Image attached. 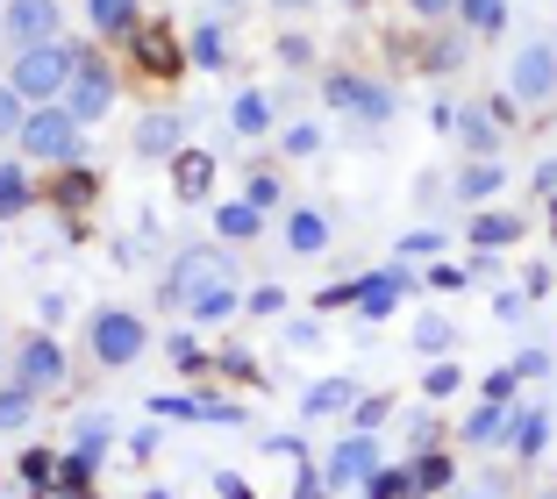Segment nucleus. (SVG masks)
Here are the masks:
<instances>
[{
  "instance_id": "nucleus-1",
  "label": "nucleus",
  "mask_w": 557,
  "mask_h": 499,
  "mask_svg": "<svg viewBox=\"0 0 557 499\" xmlns=\"http://www.w3.org/2000/svg\"><path fill=\"white\" fill-rule=\"evenodd\" d=\"M86 58L72 43H36V50H22L15 58V72H8V86L22 93V108H50V100H65V86H72V72H79Z\"/></svg>"
},
{
  "instance_id": "nucleus-2",
  "label": "nucleus",
  "mask_w": 557,
  "mask_h": 499,
  "mask_svg": "<svg viewBox=\"0 0 557 499\" xmlns=\"http://www.w3.org/2000/svg\"><path fill=\"white\" fill-rule=\"evenodd\" d=\"M214 286H236V278H230V258H222V250H180V258H172V272H164V307H186V314H194Z\"/></svg>"
},
{
  "instance_id": "nucleus-3",
  "label": "nucleus",
  "mask_w": 557,
  "mask_h": 499,
  "mask_svg": "<svg viewBox=\"0 0 557 499\" xmlns=\"http://www.w3.org/2000/svg\"><path fill=\"white\" fill-rule=\"evenodd\" d=\"M22 158H44V164H72L79 158V122L65 114V100H50V108H29V122H22Z\"/></svg>"
},
{
  "instance_id": "nucleus-4",
  "label": "nucleus",
  "mask_w": 557,
  "mask_h": 499,
  "mask_svg": "<svg viewBox=\"0 0 557 499\" xmlns=\"http://www.w3.org/2000/svg\"><path fill=\"white\" fill-rule=\"evenodd\" d=\"M557 93V43H522L508 65V100L515 108H536Z\"/></svg>"
},
{
  "instance_id": "nucleus-5",
  "label": "nucleus",
  "mask_w": 557,
  "mask_h": 499,
  "mask_svg": "<svg viewBox=\"0 0 557 499\" xmlns=\"http://www.w3.org/2000/svg\"><path fill=\"white\" fill-rule=\"evenodd\" d=\"M144 322H136L129 307H108V314H94V357L108 371H122V364H136V357H144Z\"/></svg>"
},
{
  "instance_id": "nucleus-6",
  "label": "nucleus",
  "mask_w": 557,
  "mask_h": 499,
  "mask_svg": "<svg viewBox=\"0 0 557 499\" xmlns=\"http://www.w3.org/2000/svg\"><path fill=\"white\" fill-rule=\"evenodd\" d=\"M15 386L22 392H50V386H65V342L58 336H29L15 350Z\"/></svg>"
},
{
  "instance_id": "nucleus-7",
  "label": "nucleus",
  "mask_w": 557,
  "mask_h": 499,
  "mask_svg": "<svg viewBox=\"0 0 557 499\" xmlns=\"http://www.w3.org/2000/svg\"><path fill=\"white\" fill-rule=\"evenodd\" d=\"M408 292H414L408 264H394V272H372V278H350V307H358L364 322H386V314H394Z\"/></svg>"
},
{
  "instance_id": "nucleus-8",
  "label": "nucleus",
  "mask_w": 557,
  "mask_h": 499,
  "mask_svg": "<svg viewBox=\"0 0 557 499\" xmlns=\"http://www.w3.org/2000/svg\"><path fill=\"white\" fill-rule=\"evenodd\" d=\"M108 108H115V72L100 65V58H86L65 86V114L72 122H94V114H108Z\"/></svg>"
},
{
  "instance_id": "nucleus-9",
  "label": "nucleus",
  "mask_w": 557,
  "mask_h": 499,
  "mask_svg": "<svg viewBox=\"0 0 557 499\" xmlns=\"http://www.w3.org/2000/svg\"><path fill=\"white\" fill-rule=\"evenodd\" d=\"M0 8H8V22H0V29L15 36L22 50L58 43V0H0Z\"/></svg>"
},
{
  "instance_id": "nucleus-10",
  "label": "nucleus",
  "mask_w": 557,
  "mask_h": 499,
  "mask_svg": "<svg viewBox=\"0 0 557 499\" xmlns=\"http://www.w3.org/2000/svg\"><path fill=\"white\" fill-rule=\"evenodd\" d=\"M379 464H386V457H379V442H372V435H358V428H350L344 442L329 450V485H336V492H344V485H364Z\"/></svg>"
},
{
  "instance_id": "nucleus-11",
  "label": "nucleus",
  "mask_w": 557,
  "mask_h": 499,
  "mask_svg": "<svg viewBox=\"0 0 557 499\" xmlns=\"http://www.w3.org/2000/svg\"><path fill=\"white\" fill-rule=\"evenodd\" d=\"M322 93H329V108H350V114H364V122H386V114H394V93H386V86L350 79V72H336Z\"/></svg>"
},
{
  "instance_id": "nucleus-12",
  "label": "nucleus",
  "mask_w": 557,
  "mask_h": 499,
  "mask_svg": "<svg viewBox=\"0 0 557 499\" xmlns=\"http://www.w3.org/2000/svg\"><path fill=\"white\" fill-rule=\"evenodd\" d=\"M129 43H136V65H144V72H158V79H180L186 50L172 43V29H158V22H136Z\"/></svg>"
},
{
  "instance_id": "nucleus-13",
  "label": "nucleus",
  "mask_w": 557,
  "mask_h": 499,
  "mask_svg": "<svg viewBox=\"0 0 557 499\" xmlns=\"http://www.w3.org/2000/svg\"><path fill=\"white\" fill-rule=\"evenodd\" d=\"M286 250H294V258H322V250H329V214L294 208V214H286Z\"/></svg>"
},
{
  "instance_id": "nucleus-14",
  "label": "nucleus",
  "mask_w": 557,
  "mask_h": 499,
  "mask_svg": "<svg viewBox=\"0 0 557 499\" xmlns=\"http://www.w3.org/2000/svg\"><path fill=\"white\" fill-rule=\"evenodd\" d=\"M172 186H180V200H200L214 186V158L208 150H180V158H172Z\"/></svg>"
},
{
  "instance_id": "nucleus-15",
  "label": "nucleus",
  "mask_w": 557,
  "mask_h": 499,
  "mask_svg": "<svg viewBox=\"0 0 557 499\" xmlns=\"http://www.w3.org/2000/svg\"><path fill=\"white\" fill-rule=\"evenodd\" d=\"M136 150H144V158H180V114H144Z\"/></svg>"
},
{
  "instance_id": "nucleus-16",
  "label": "nucleus",
  "mask_w": 557,
  "mask_h": 499,
  "mask_svg": "<svg viewBox=\"0 0 557 499\" xmlns=\"http://www.w3.org/2000/svg\"><path fill=\"white\" fill-rule=\"evenodd\" d=\"M508 428H515L508 400H486V407H479V414H472V421H465V428H458V442H500V435H508Z\"/></svg>"
},
{
  "instance_id": "nucleus-17",
  "label": "nucleus",
  "mask_w": 557,
  "mask_h": 499,
  "mask_svg": "<svg viewBox=\"0 0 557 499\" xmlns=\"http://www.w3.org/2000/svg\"><path fill=\"white\" fill-rule=\"evenodd\" d=\"M350 407H358V386H350V378H322V386L308 392V414H314V421H329V414H350Z\"/></svg>"
},
{
  "instance_id": "nucleus-18",
  "label": "nucleus",
  "mask_w": 557,
  "mask_h": 499,
  "mask_svg": "<svg viewBox=\"0 0 557 499\" xmlns=\"http://www.w3.org/2000/svg\"><path fill=\"white\" fill-rule=\"evenodd\" d=\"M508 442H515V457H543V442H550V414H543V407H529V414H515Z\"/></svg>"
},
{
  "instance_id": "nucleus-19",
  "label": "nucleus",
  "mask_w": 557,
  "mask_h": 499,
  "mask_svg": "<svg viewBox=\"0 0 557 499\" xmlns=\"http://www.w3.org/2000/svg\"><path fill=\"white\" fill-rule=\"evenodd\" d=\"M486 194H500V164L479 158V164H465V172H458V200H465V208H479Z\"/></svg>"
},
{
  "instance_id": "nucleus-20",
  "label": "nucleus",
  "mask_w": 557,
  "mask_h": 499,
  "mask_svg": "<svg viewBox=\"0 0 557 499\" xmlns=\"http://www.w3.org/2000/svg\"><path fill=\"white\" fill-rule=\"evenodd\" d=\"M458 144L472 150V158H493V150H500V136H493V122L479 108H458Z\"/></svg>"
},
{
  "instance_id": "nucleus-21",
  "label": "nucleus",
  "mask_w": 557,
  "mask_h": 499,
  "mask_svg": "<svg viewBox=\"0 0 557 499\" xmlns=\"http://www.w3.org/2000/svg\"><path fill=\"white\" fill-rule=\"evenodd\" d=\"M86 8H94L100 36H129L136 29V0H86Z\"/></svg>"
},
{
  "instance_id": "nucleus-22",
  "label": "nucleus",
  "mask_w": 557,
  "mask_h": 499,
  "mask_svg": "<svg viewBox=\"0 0 557 499\" xmlns=\"http://www.w3.org/2000/svg\"><path fill=\"white\" fill-rule=\"evenodd\" d=\"M458 22L479 29V36H493L500 22H508V0H458Z\"/></svg>"
},
{
  "instance_id": "nucleus-23",
  "label": "nucleus",
  "mask_w": 557,
  "mask_h": 499,
  "mask_svg": "<svg viewBox=\"0 0 557 499\" xmlns=\"http://www.w3.org/2000/svg\"><path fill=\"white\" fill-rule=\"evenodd\" d=\"M522 236V222H515V214H479L472 222V242L479 250H500V242H515Z\"/></svg>"
},
{
  "instance_id": "nucleus-24",
  "label": "nucleus",
  "mask_w": 557,
  "mask_h": 499,
  "mask_svg": "<svg viewBox=\"0 0 557 499\" xmlns=\"http://www.w3.org/2000/svg\"><path fill=\"white\" fill-rule=\"evenodd\" d=\"M408 485H414V492H443V485H450V457H436V450L414 457V464H408Z\"/></svg>"
},
{
  "instance_id": "nucleus-25",
  "label": "nucleus",
  "mask_w": 557,
  "mask_h": 499,
  "mask_svg": "<svg viewBox=\"0 0 557 499\" xmlns=\"http://www.w3.org/2000/svg\"><path fill=\"white\" fill-rule=\"evenodd\" d=\"M214 228H222V236H236V242H250V236H258V208H250V200H236V208H214Z\"/></svg>"
},
{
  "instance_id": "nucleus-26",
  "label": "nucleus",
  "mask_w": 557,
  "mask_h": 499,
  "mask_svg": "<svg viewBox=\"0 0 557 499\" xmlns=\"http://www.w3.org/2000/svg\"><path fill=\"white\" fill-rule=\"evenodd\" d=\"M408 492H414V485H408V464H400V471L379 464L372 478H364V499H408Z\"/></svg>"
},
{
  "instance_id": "nucleus-27",
  "label": "nucleus",
  "mask_w": 557,
  "mask_h": 499,
  "mask_svg": "<svg viewBox=\"0 0 557 499\" xmlns=\"http://www.w3.org/2000/svg\"><path fill=\"white\" fill-rule=\"evenodd\" d=\"M29 178H22L15 172V164H0V222H8V214H22V208H29Z\"/></svg>"
},
{
  "instance_id": "nucleus-28",
  "label": "nucleus",
  "mask_w": 557,
  "mask_h": 499,
  "mask_svg": "<svg viewBox=\"0 0 557 499\" xmlns=\"http://www.w3.org/2000/svg\"><path fill=\"white\" fill-rule=\"evenodd\" d=\"M386 414H394V400H386V392H372V400L350 407V428H358V435H379V428H386Z\"/></svg>"
},
{
  "instance_id": "nucleus-29",
  "label": "nucleus",
  "mask_w": 557,
  "mask_h": 499,
  "mask_svg": "<svg viewBox=\"0 0 557 499\" xmlns=\"http://www.w3.org/2000/svg\"><path fill=\"white\" fill-rule=\"evenodd\" d=\"M230 122H236L244 136H264V122H272V108H264V93H244V100L230 108Z\"/></svg>"
},
{
  "instance_id": "nucleus-30",
  "label": "nucleus",
  "mask_w": 557,
  "mask_h": 499,
  "mask_svg": "<svg viewBox=\"0 0 557 499\" xmlns=\"http://www.w3.org/2000/svg\"><path fill=\"white\" fill-rule=\"evenodd\" d=\"M414 350H450V314H422V322H414Z\"/></svg>"
},
{
  "instance_id": "nucleus-31",
  "label": "nucleus",
  "mask_w": 557,
  "mask_h": 499,
  "mask_svg": "<svg viewBox=\"0 0 557 499\" xmlns=\"http://www.w3.org/2000/svg\"><path fill=\"white\" fill-rule=\"evenodd\" d=\"M236 307H244V300H236V286H214V292H208V300H200V307H194V322H230Z\"/></svg>"
},
{
  "instance_id": "nucleus-32",
  "label": "nucleus",
  "mask_w": 557,
  "mask_h": 499,
  "mask_svg": "<svg viewBox=\"0 0 557 499\" xmlns=\"http://www.w3.org/2000/svg\"><path fill=\"white\" fill-rule=\"evenodd\" d=\"M436 250H443L436 228H414V236H400V264H422V258H436Z\"/></svg>"
},
{
  "instance_id": "nucleus-33",
  "label": "nucleus",
  "mask_w": 557,
  "mask_h": 499,
  "mask_svg": "<svg viewBox=\"0 0 557 499\" xmlns=\"http://www.w3.org/2000/svg\"><path fill=\"white\" fill-rule=\"evenodd\" d=\"M194 65H222V29H214V22H200V29H194Z\"/></svg>"
},
{
  "instance_id": "nucleus-34",
  "label": "nucleus",
  "mask_w": 557,
  "mask_h": 499,
  "mask_svg": "<svg viewBox=\"0 0 557 499\" xmlns=\"http://www.w3.org/2000/svg\"><path fill=\"white\" fill-rule=\"evenodd\" d=\"M22 122H29L22 93H15V86H0V136H22Z\"/></svg>"
},
{
  "instance_id": "nucleus-35",
  "label": "nucleus",
  "mask_w": 557,
  "mask_h": 499,
  "mask_svg": "<svg viewBox=\"0 0 557 499\" xmlns=\"http://www.w3.org/2000/svg\"><path fill=\"white\" fill-rule=\"evenodd\" d=\"M422 386H429V400H450V392L465 386V371H458V364H429V378H422Z\"/></svg>"
},
{
  "instance_id": "nucleus-36",
  "label": "nucleus",
  "mask_w": 557,
  "mask_h": 499,
  "mask_svg": "<svg viewBox=\"0 0 557 499\" xmlns=\"http://www.w3.org/2000/svg\"><path fill=\"white\" fill-rule=\"evenodd\" d=\"M29 400H36V392H22V386L0 392V428H22V421H29Z\"/></svg>"
},
{
  "instance_id": "nucleus-37",
  "label": "nucleus",
  "mask_w": 557,
  "mask_h": 499,
  "mask_svg": "<svg viewBox=\"0 0 557 499\" xmlns=\"http://www.w3.org/2000/svg\"><path fill=\"white\" fill-rule=\"evenodd\" d=\"M278 144H286V158H314V150H322V129H308V122H300V129H286Z\"/></svg>"
},
{
  "instance_id": "nucleus-38",
  "label": "nucleus",
  "mask_w": 557,
  "mask_h": 499,
  "mask_svg": "<svg viewBox=\"0 0 557 499\" xmlns=\"http://www.w3.org/2000/svg\"><path fill=\"white\" fill-rule=\"evenodd\" d=\"M100 450H108V421L86 414V421H79V457H100Z\"/></svg>"
},
{
  "instance_id": "nucleus-39",
  "label": "nucleus",
  "mask_w": 557,
  "mask_h": 499,
  "mask_svg": "<svg viewBox=\"0 0 557 499\" xmlns=\"http://www.w3.org/2000/svg\"><path fill=\"white\" fill-rule=\"evenodd\" d=\"M94 194H100V186H94V178H86V172H72L65 186H58V200H65V208H86V200H94Z\"/></svg>"
},
{
  "instance_id": "nucleus-40",
  "label": "nucleus",
  "mask_w": 557,
  "mask_h": 499,
  "mask_svg": "<svg viewBox=\"0 0 557 499\" xmlns=\"http://www.w3.org/2000/svg\"><path fill=\"white\" fill-rule=\"evenodd\" d=\"M244 307H250V314H286V292H278V286H258Z\"/></svg>"
},
{
  "instance_id": "nucleus-41",
  "label": "nucleus",
  "mask_w": 557,
  "mask_h": 499,
  "mask_svg": "<svg viewBox=\"0 0 557 499\" xmlns=\"http://www.w3.org/2000/svg\"><path fill=\"white\" fill-rule=\"evenodd\" d=\"M244 200H250L258 214H264V208H278V178H250V194H244Z\"/></svg>"
},
{
  "instance_id": "nucleus-42",
  "label": "nucleus",
  "mask_w": 557,
  "mask_h": 499,
  "mask_svg": "<svg viewBox=\"0 0 557 499\" xmlns=\"http://www.w3.org/2000/svg\"><path fill=\"white\" fill-rule=\"evenodd\" d=\"M493 314H500V322H522V314H529V292H500V300H493Z\"/></svg>"
},
{
  "instance_id": "nucleus-43",
  "label": "nucleus",
  "mask_w": 557,
  "mask_h": 499,
  "mask_svg": "<svg viewBox=\"0 0 557 499\" xmlns=\"http://www.w3.org/2000/svg\"><path fill=\"white\" fill-rule=\"evenodd\" d=\"M429 286H436V292H450V286H465V264H429Z\"/></svg>"
},
{
  "instance_id": "nucleus-44",
  "label": "nucleus",
  "mask_w": 557,
  "mask_h": 499,
  "mask_svg": "<svg viewBox=\"0 0 557 499\" xmlns=\"http://www.w3.org/2000/svg\"><path fill=\"white\" fill-rule=\"evenodd\" d=\"M543 371H550V357H543V350H522V357H515V378H543Z\"/></svg>"
},
{
  "instance_id": "nucleus-45",
  "label": "nucleus",
  "mask_w": 557,
  "mask_h": 499,
  "mask_svg": "<svg viewBox=\"0 0 557 499\" xmlns=\"http://www.w3.org/2000/svg\"><path fill=\"white\" fill-rule=\"evenodd\" d=\"M408 8H414V15H422V22H443V15H450V8H458V0H408Z\"/></svg>"
},
{
  "instance_id": "nucleus-46",
  "label": "nucleus",
  "mask_w": 557,
  "mask_h": 499,
  "mask_svg": "<svg viewBox=\"0 0 557 499\" xmlns=\"http://www.w3.org/2000/svg\"><path fill=\"white\" fill-rule=\"evenodd\" d=\"M536 194H550V200H557V158H543V164H536Z\"/></svg>"
},
{
  "instance_id": "nucleus-47",
  "label": "nucleus",
  "mask_w": 557,
  "mask_h": 499,
  "mask_svg": "<svg viewBox=\"0 0 557 499\" xmlns=\"http://www.w3.org/2000/svg\"><path fill=\"white\" fill-rule=\"evenodd\" d=\"M214 492H222V499H250V485H244V478H230V471H222V478H214Z\"/></svg>"
},
{
  "instance_id": "nucleus-48",
  "label": "nucleus",
  "mask_w": 557,
  "mask_h": 499,
  "mask_svg": "<svg viewBox=\"0 0 557 499\" xmlns=\"http://www.w3.org/2000/svg\"><path fill=\"white\" fill-rule=\"evenodd\" d=\"M278 8H308V0H278Z\"/></svg>"
},
{
  "instance_id": "nucleus-49",
  "label": "nucleus",
  "mask_w": 557,
  "mask_h": 499,
  "mask_svg": "<svg viewBox=\"0 0 557 499\" xmlns=\"http://www.w3.org/2000/svg\"><path fill=\"white\" fill-rule=\"evenodd\" d=\"M144 499H172V492H144Z\"/></svg>"
},
{
  "instance_id": "nucleus-50",
  "label": "nucleus",
  "mask_w": 557,
  "mask_h": 499,
  "mask_svg": "<svg viewBox=\"0 0 557 499\" xmlns=\"http://www.w3.org/2000/svg\"><path fill=\"white\" fill-rule=\"evenodd\" d=\"M550 228H557V208H550Z\"/></svg>"
}]
</instances>
